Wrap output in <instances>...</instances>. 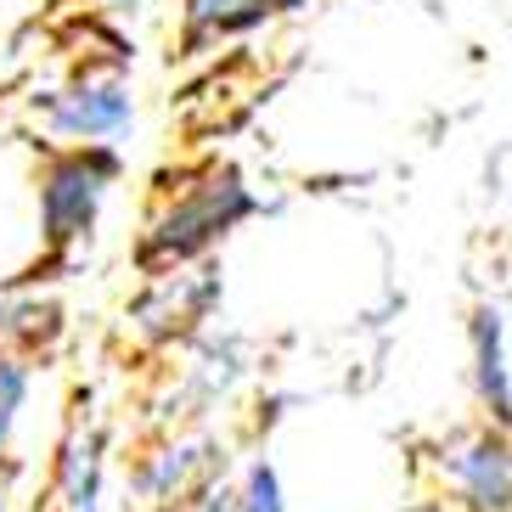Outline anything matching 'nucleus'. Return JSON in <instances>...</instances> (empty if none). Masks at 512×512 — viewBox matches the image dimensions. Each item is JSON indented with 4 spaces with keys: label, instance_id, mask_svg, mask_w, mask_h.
Segmentation results:
<instances>
[{
    "label": "nucleus",
    "instance_id": "f257e3e1",
    "mask_svg": "<svg viewBox=\"0 0 512 512\" xmlns=\"http://www.w3.org/2000/svg\"><path fill=\"white\" fill-rule=\"evenodd\" d=\"M254 214H259V197L242 181L237 164H203L192 175H181V186H158L152 192V214L130 259H136V271L147 282L186 271V265H203Z\"/></svg>",
    "mask_w": 512,
    "mask_h": 512
},
{
    "label": "nucleus",
    "instance_id": "f03ea898",
    "mask_svg": "<svg viewBox=\"0 0 512 512\" xmlns=\"http://www.w3.org/2000/svg\"><path fill=\"white\" fill-rule=\"evenodd\" d=\"M119 181H124V152L119 147H46L40 175H34L40 242H46V254L68 259L74 248H85Z\"/></svg>",
    "mask_w": 512,
    "mask_h": 512
},
{
    "label": "nucleus",
    "instance_id": "7ed1b4c3",
    "mask_svg": "<svg viewBox=\"0 0 512 512\" xmlns=\"http://www.w3.org/2000/svg\"><path fill=\"white\" fill-rule=\"evenodd\" d=\"M46 147H119L136 130V91L113 68H79L51 91L29 96Z\"/></svg>",
    "mask_w": 512,
    "mask_h": 512
},
{
    "label": "nucleus",
    "instance_id": "20e7f679",
    "mask_svg": "<svg viewBox=\"0 0 512 512\" xmlns=\"http://www.w3.org/2000/svg\"><path fill=\"white\" fill-rule=\"evenodd\" d=\"M220 479H231L226 434H214V428H164L152 445H141V456L124 473V507L169 512Z\"/></svg>",
    "mask_w": 512,
    "mask_h": 512
},
{
    "label": "nucleus",
    "instance_id": "39448f33",
    "mask_svg": "<svg viewBox=\"0 0 512 512\" xmlns=\"http://www.w3.org/2000/svg\"><path fill=\"white\" fill-rule=\"evenodd\" d=\"M220 304H226V271L214 259H203V265H186V271L152 276L130 299L124 327L147 355H169V349H186L197 332H209Z\"/></svg>",
    "mask_w": 512,
    "mask_h": 512
},
{
    "label": "nucleus",
    "instance_id": "423d86ee",
    "mask_svg": "<svg viewBox=\"0 0 512 512\" xmlns=\"http://www.w3.org/2000/svg\"><path fill=\"white\" fill-rule=\"evenodd\" d=\"M445 512H512V445L501 428L473 422L428 451Z\"/></svg>",
    "mask_w": 512,
    "mask_h": 512
},
{
    "label": "nucleus",
    "instance_id": "0eeeda50",
    "mask_svg": "<svg viewBox=\"0 0 512 512\" xmlns=\"http://www.w3.org/2000/svg\"><path fill=\"white\" fill-rule=\"evenodd\" d=\"M242 377H248V344H242L237 332H214V327L197 332L192 344H186V366L169 383L164 422L169 428H203L237 394Z\"/></svg>",
    "mask_w": 512,
    "mask_h": 512
},
{
    "label": "nucleus",
    "instance_id": "6e6552de",
    "mask_svg": "<svg viewBox=\"0 0 512 512\" xmlns=\"http://www.w3.org/2000/svg\"><path fill=\"white\" fill-rule=\"evenodd\" d=\"M316 0H181V57H203L214 46L248 40L282 17L310 12Z\"/></svg>",
    "mask_w": 512,
    "mask_h": 512
},
{
    "label": "nucleus",
    "instance_id": "1a4fd4ad",
    "mask_svg": "<svg viewBox=\"0 0 512 512\" xmlns=\"http://www.w3.org/2000/svg\"><path fill=\"white\" fill-rule=\"evenodd\" d=\"M467 349H473V394L490 428L507 434L512 422V372H507V304L479 299L467 316Z\"/></svg>",
    "mask_w": 512,
    "mask_h": 512
},
{
    "label": "nucleus",
    "instance_id": "9d476101",
    "mask_svg": "<svg viewBox=\"0 0 512 512\" xmlns=\"http://www.w3.org/2000/svg\"><path fill=\"white\" fill-rule=\"evenodd\" d=\"M51 496L62 512H102L107 501V434L96 422H74L51 456Z\"/></svg>",
    "mask_w": 512,
    "mask_h": 512
},
{
    "label": "nucleus",
    "instance_id": "9b49d317",
    "mask_svg": "<svg viewBox=\"0 0 512 512\" xmlns=\"http://www.w3.org/2000/svg\"><path fill=\"white\" fill-rule=\"evenodd\" d=\"M62 304L57 299H40V293H12L0 299V355L12 361H29L40 366V355L62 344Z\"/></svg>",
    "mask_w": 512,
    "mask_h": 512
},
{
    "label": "nucleus",
    "instance_id": "f8f14e48",
    "mask_svg": "<svg viewBox=\"0 0 512 512\" xmlns=\"http://www.w3.org/2000/svg\"><path fill=\"white\" fill-rule=\"evenodd\" d=\"M34 394V366L0 355V473L12 467V445H17V422H23V406Z\"/></svg>",
    "mask_w": 512,
    "mask_h": 512
},
{
    "label": "nucleus",
    "instance_id": "ddd939ff",
    "mask_svg": "<svg viewBox=\"0 0 512 512\" xmlns=\"http://www.w3.org/2000/svg\"><path fill=\"white\" fill-rule=\"evenodd\" d=\"M231 512H287V490L271 456H248L242 479H231Z\"/></svg>",
    "mask_w": 512,
    "mask_h": 512
},
{
    "label": "nucleus",
    "instance_id": "4468645a",
    "mask_svg": "<svg viewBox=\"0 0 512 512\" xmlns=\"http://www.w3.org/2000/svg\"><path fill=\"white\" fill-rule=\"evenodd\" d=\"M169 512H231V479L209 484V490H197L192 501H181V507H169Z\"/></svg>",
    "mask_w": 512,
    "mask_h": 512
},
{
    "label": "nucleus",
    "instance_id": "2eb2a0df",
    "mask_svg": "<svg viewBox=\"0 0 512 512\" xmlns=\"http://www.w3.org/2000/svg\"><path fill=\"white\" fill-rule=\"evenodd\" d=\"M0 512H12V473H0Z\"/></svg>",
    "mask_w": 512,
    "mask_h": 512
}]
</instances>
